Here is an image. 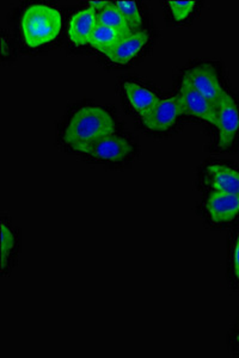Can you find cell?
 Wrapping results in <instances>:
<instances>
[{"instance_id": "6da1fadb", "label": "cell", "mask_w": 239, "mask_h": 358, "mask_svg": "<svg viewBox=\"0 0 239 358\" xmlns=\"http://www.w3.org/2000/svg\"><path fill=\"white\" fill-rule=\"evenodd\" d=\"M115 131V121L101 106H81L69 118L62 138L74 151L86 153L93 143Z\"/></svg>"}, {"instance_id": "7a4b0ae2", "label": "cell", "mask_w": 239, "mask_h": 358, "mask_svg": "<svg viewBox=\"0 0 239 358\" xmlns=\"http://www.w3.org/2000/svg\"><path fill=\"white\" fill-rule=\"evenodd\" d=\"M61 27L60 13L48 5H32L22 17V31L30 48L54 41L60 34Z\"/></svg>"}, {"instance_id": "3957f363", "label": "cell", "mask_w": 239, "mask_h": 358, "mask_svg": "<svg viewBox=\"0 0 239 358\" xmlns=\"http://www.w3.org/2000/svg\"><path fill=\"white\" fill-rule=\"evenodd\" d=\"M183 79L218 109L226 91L223 89L218 73L212 66H195L186 71Z\"/></svg>"}, {"instance_id": "277c9868", "label": "cell", "mask_w": 239, "mask_h": 358, "mask_svg": "<svg viewBox=\"0 0 239 358\" xmlns=\"http://www.w3.org/2000/svg\"><path fill=\"white\" fill-rule=\"evenodd\" d=\"M218 131V146L226 150L235 143L239 133V109L231 94L226 92L223 101L217 109V122Z\"/></svg>"}, {"instance_id": "5b68a950", "label": "cell", "mask_w": 239, "mask_h": 358, "mask_svg": "<svg viewBox=\"0 0 239 358\" xmlns=\"http://www.w3.org/2000/svg\"><path fill=\"white\" fill-rule=\"evenodd\" d=\"M177 98L182 108L183 114L191 115L193 117L199 118L203 122L215 126L217 108L184 79H182Z\"/></svg>"}, {"instance_id": "8992f818", "label": "cell", "mask_w": 239, "mask_h": 358, "mask_svg": "<svg viewBox=\"0 0 239 358\" xmlns=\"http://www.w3.org/2000/svg\"><path fill=\"white\" fill-rule=\"evenodd\" d=\"M182 114L177 96L159 99V102L142 117V124L149 131L162 133L172 128Z\"/></svg>"}, {"instance_id": "52a82bcc", "label": "cell", "mask_w": 239, "mask_h": 358, "mask_svg": "<svg viewBox=\"0 0 239 358\" xmlns=\"http://www.w3.org/2000/svg\"><path fill=\"white\" fill-rule=\"evenodd\" d=\"M133 151V145L128 138L113 133L93 143L86 151V155L98 162L121 163L126 160Z\"/></svg>"}, {"instance_id": "ba28073f", "label": "cell", "mask_w": 239, "mask_h": 358, "mask_svg": "<svg viewBox=\"0 0 239 358\" xmlns=\"http://www.w3.org/2000/svg\"><path fill=\"white\" fill-rule=\"evenodd\" d=\"M208 219L213 224H226L239 215V196L211 192L205 203Z\"/></svg>"}, {"instance_id": "9c48e42d", "label": "cell", "mask_w": 239, "mask_h": 358, "mask_svg": "<svg viewBox=\"0 0 239 358\" xmlns=\"http://www.w3.org/2000/svg\"><path fill=\"white\" fill-rule=\"evenodd\" d=\"M150 40V34L147 31H133L127 36L122 37L118 45H115L106 57L110 62L118 65H125L132 62L142 52Z\"/></svg>"}, {"instance_id": "30bf717a", "label": "cell", "mask_w": 239, "mask_h": 358, "mask_svg": "<svg viewBox=\"0 0 239 358\" xmlns=\"http://www.w3.org/2000/svg\"><path fill=\"white\" fill-rule=\"evenodd\" d=\"M206 183L212 192L239 196V171L232 167L212 164L207 167Z\"/></svg>"}, {"instance_id": "8fae6325", "label": "cell", "mask_w": 239, "mask_h": 358, "mask_svg": "<svg viewBox=\"0 0 239 358\" xmlns=\"http://www.w3.org/2000/svg\"><path fill=\"white\" fill-rule=\"evenodd\" d=\"M97 24V13L93 8H86L76 13L69 22V41L76 45H89L90 38Z\"/></svg>"}, {"instance_id": "7c38bea8", "label": "cell", "mask_w": 239, "mask_h": 358, "mask_svg": "<svg viewBox=\"0 0 239 358\" xmlns=\"http://www.w3.org/2000/svg\"><path fill=\"white\" fill-rule=\"evenodd\" d=\"M123 91L130 108L142 117L159 102V97L153 91H151L145 86L139 85L138 83H125Z\"/></svg>"}, {"instance_id": "4fadbf2b", "label": "cell", "mask_w": 239, "mask_h": 358, "mask_svg": "<svg viewBox=\"0 0 239 358\" xmlns=\"http://www.w3.org/2000/svg\"><path fill=\"white\" fill-rule=\"evenodd\" d=\"M122 37L123 36L113 29L108 28L106 25L97 24L93 30V36L90 38L89 45L107 55L115 45H118Z\"/></svg>"}, {"instance_id": "5bb4252c", "label": "cell", "mask_w": 239, "mask_h": 358, "mask_svg": "<svg viewBox=\"0 0 239 358\" xmlns=\"http://www.w3.org/2000/svg\"><path fill=\"white\" fill-rule=\"evenodd\" d=\"M97 21L98 24L106 25L108 28L118 31L123 37L133 33V30L130 28L126 20L123 18L114 3H110L106 8L102 10L101 13H97Z\"/></svg>"}, {"instance_id": "9a60e30c", "label": "cell", "mask_w": 239, "mask_h": 358, "mask_svg": "<svg viewBox=\"0 0 239 358\" xmlns=\"http://www.w3.org/2000/svg\"><path fill=\"white\" fill-rule=\"evenodd\" d=\"M114 4L118 8V11L121 13L133 31H137V29L142 27V13L139 11L138 4L135 1L125 0V1H115Z\"/></svg>"}, {"instance_id": "2e32d148", "label": "cell", "mask_w": 239, "mask_h": 358, "mask_svg": "<svg viewBox=\"0 0 239 358\" xmlns=\"http://www.w3.org/2000/svg\"><path fill=\"white\" fill-rule=\"evenodd\" d=\"M1 270L4 271L5 266L8 265V258L10 253L13 252L16 238L13 236V231L3 222L1 224Z\"/></svg>"}, {"instance_id": "e0dca14e", "label": "cell", "mask_w": 239, "mask_h": 358, "mask_svg": "<svg viewBox=\"0 0 239 358\" xmlns=\"http://www.w3.org/2000/svg\"><path fill=\"white\" fill-rule=\"evenodd\" d=\"M195 1H168L175 21L183 22L188 20L194 13Z\"/></svg>"}, {"instance_id": "ac0fdd59", "label": "cell", "mask_w": 239, "mask_h": 358, "mask_svg": "<svg viewBox=\"0 0 239 358\" xmlns=\"http://www.w3.org/2000/svg\"><path fill=\"white\" fill-rule=\"evenodd\" d=\"M232 268L233 273L239 283V233L235 241V248H233V256H232Z\"/></svg>"}, {"instance_id": "d6986e66", "label": "cell", "mask_w": 239, "mask_h": 358, "mask_svg": "<svg viewBox=\"0 0 239 358\" xmlns=\"http://www.w3.org/2000/svg\"><path fill=\"white\" fill-rule=\"evenodd\" d=\"M110 1H89L90 8L95 10L96 13H101L103 8H106Z\"/></svg>"}, {"instance_id": "ffe728a7", "label": "cell", "mask_w": 239, "mask_h": 358, "mask_svg": "<svg viewBox=\"0 0 239 358\" xmlns=\"http://www.w3.org/2000/svg\"><path fill=\"white\" fill-rule=\"evenodd\" d=\"M1 50H3V55H6V42L4 37H1Z\"/></svg>"}, {"instance_id": "44dd1931", "label": "cell", "mask_w": 239, "mask_h": 358, "mask_svg": "<svg viewBox=\"0 0 239 358\" xmlns=\"http://www.w3.org/2000/svg\"><path fill=\"white\" fill-rule=\"evenodd\" d=\"M235 344H237V346H238L239 349V331L238 334H237V336H235Z\"/></svg>"}]
</instances>
